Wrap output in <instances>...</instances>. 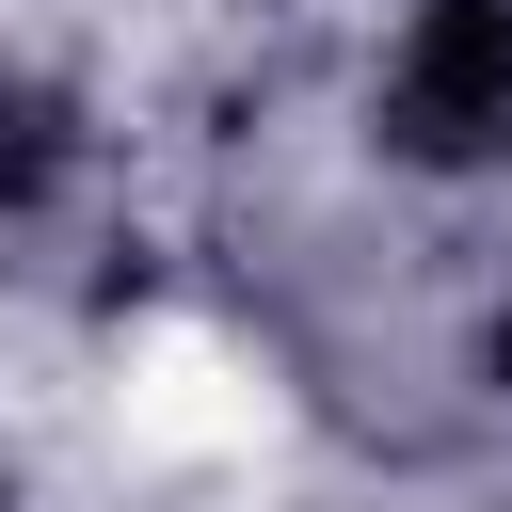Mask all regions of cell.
<instances>
[{
	"instance_id": "6da1fadb",
	"label": "cell",
	"mask_w": 512,
	"mask_h": 512,
	"mask_svg": "<svg viewBox=\"0 0 512 512\" xmlns=\"http://www.w3.org/2000/svg\"><path fill=\"white\" fill-rule=\"evenodd\" d=\"M368 112H384V160H416V176H496V160H512V0H416Z\"/></svg>"
},
{
	"instance_id": "3957f363",
	"label": "cell",
	"mask_w": 512,
	"mask_h": 512,
	"mask_svg": "<svg viewBox=\"0 0 512 512\" xmlns=\"http://www.w3.org/2000/svg\"><path fill=\"white\" fill-rule=\"evenodd\" d=\"M480 368H496V384H512V304H496V336H480Z\"/></svg>"
},
{
	"instance_id": "7a4b0ae2",
	"label": "cell",
	"mask_w": 512,
	"mask_h": 512,
	"mask_svg": "<svg viewBox=\"0 0 512 512\" xmlns=\"http://www.w3.org/2000/svg\"><path fill=\"white\" fill-rule=\"evenodd\" d=\"M64 160H80V112H64L32 64H0V208H32Z\"/></svg>"
}]
</instances>
